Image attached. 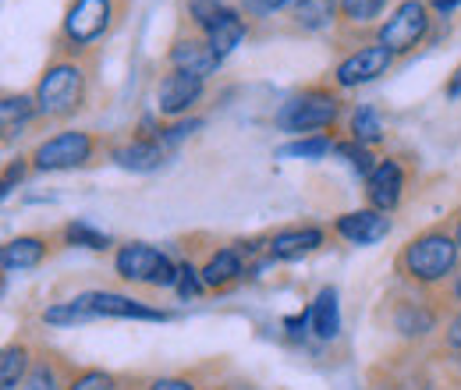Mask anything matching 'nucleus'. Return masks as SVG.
<instances>
[{"mask_svg": "<svg viewBox=\"0 0 461 390\" xmlns=\"http://www.w3.org/2000/svg\"><path fill=\"white\" fill-rule=\"evenodd\" d=\"M96 68L100 54H68L50 50V60L43 64L32 96H36V128H58L89 111L93 89H96Z\"/></svg>", "mask_w": 461, "mask_h": 390, "instance_id": "1", "label": "nucleus"}, {"mask_svg": "<svg viewBox=\"0 0 461 390\" xmlns=\"http://www.w3.org/2000/svg\"><path fill=\"white\" fill-rule=\"evenodd\" d=\"M131 0H68L50 50L68 54H100V47L124 25Z\"/></svg>", "mask_w": 461, "mask_h": 390, "instance_id": "2", "label": "nucleus"}, {"mask_svg": "<svg viewBox=\"0 0 461 390\" xmlns=\"http://www.w3.org/2000/svg\"><path fill=\"white\" fill-rule=\"evenodd\" d=\"M458 259L461 249L455 241L451 223H433L404 241L398 259H394V270L415 287H440V284L455 280Z\"/></svg>", "mask_w": 461, "mask_h": 390, "instance_id": "3", "label": "nucleus"}, {"mask_svg": "<svg viewBox=\"0 0 461 390\" xmlns=\"http://www.w3.org/2000/svg\"><path fill=\"white\" fill-rule=\"evenodd\" d=\"M114 142L104 139L100 132H82V128H64L47 139H40L29 153V164L36 174H64V170H89L104 160H111Z\"/></svg>", "mask_w": 461, "mask_h": 390, "instance_id": "4", "label": "nucleus"}, {"mask_svg": "<svg viewBox=\"0 0 461 390\" xmlns=\"http://www.w3.org/2000/svg\"><path fill=\"white\" fill-rule=\"evenodd\" d=\"M345 111V96L341 89L327 78V82H309L302 86L294 96L281 104V111L274 113V124L288 135H320V132H338V117Z\"/></svg>", "mask_w": 461, "mask_h": 390, "instance_id": "5", "label": "nucleus"}, {"mask_svg": "<svg viewBox=\"0 0 461 390\" xmlns=\"http://www.w3.org/2000/svg\"><path fill=\"white\" fill-rule=\"evenodd\" d=\"M433 22H437V18H433L429 0H402V4L387 14V22H380L376 43L387 47L394 57H411L419 47L429 43Z\"/></svg>", "mask_w": 461, "mask_h": 390, "instance_id": "6", "label": "nucleus"}, {"mask_svg": "<svg viewBox=\"0 0 461 390\" xmlns=\"http://www.w3.org/2000/svg\"><path fill=\"white\" fill-rule=\"evenodd\" d=\"M114 274L124 284L164 291V287L177 284V263L167 252H160V249H153L146 241H128L114 252Z\"/></svg>", "mask_w": 461, "mask_h": 390, "instance_id": "7", "label": "nucleus"}, {"mask_svg": "<svg viewBox=\"0 0 461 390\" xmlns=\"http://www.w3.org/2000/svg\"><path fill=\"white\" fill-rule=\"evenodd\" d=\"M394 60H398V57L391 54L387 47H380V43H362V47L348 50V54L338 60L330 82H334L341 93H345V89H358V86H369V82L384 78V75L394 68Z\"/></svg>", "mask_w": 461, "mask_h": 390, "instance_id": "8", "label": "nucleus"}, {"mask_svg": "<svg viewBox=\"0 0 461 390\" xmlns=\"http://www.w3.org/2000/svg\"><path fill=\"white\" fill-rule=\"evenodd\" d=\"M203 100H206V78H199L192 71H177V68L164 71V78L157 86V113L164 121L192 117Z\"/></svg>", "mask_w": 461, "mask_h": 390, "instance_id": "9", "label": "nucleus"}, {"mask_svg": "<svg viewBox=\"0 0 461 390\" xmlns=\"http://www.w3.org/2000/svg\"><path fill=\"white\" fill-rule=\"evenodd\" d=\"M75 298L89 313V320H149V323L174 320V313L167 309H153V305H146L131 295H117V291H82Z\"/></svg>", "mask_w": 461, "mask_h": 390, "instance_id": "10", "label": "nucleus"}, {"mask_svg": "<svg viewBox=\"0 0 461 390\" xmlns=\"http://www.w3.org/2000/svg\"><path fill=\"white\" fill-rule=\"evenodd\" d=\"M221 57L213 54L210 40L188 25H177L171 47H167V68H177V71H192L199 78H213L221 71Z\"/></svg>", "mask_w": 461, "mask_h": 390, "instance_id": "11", "label": "nucleus"}, {"mask_svg": "<svg viewBox=\"0 0 461 390\" xmlns=\"http://www.w3.org/2000/svg\"><path fill=\"white\" fill-rule=\"evenodd\" d=\"M404 185H408V174L398 157H380L376 170L366 177V206L380 210V213H394L404 199Z\"/></svg>", "mask_w": 461, "mask_h": 390, "instance_id": "12", "label": "nucleus"}, {"mask_svg": "<svg viewBox=\"0 0 461 390\" xmlns=\"http://www.w3.org/2000/svg\"><path fill=\"white\" fill-rule=\"evenodd\" d=\"M341 22V0H302L294 11H288L274 32L281 36H316V32H334Z\"/></svg>", "mask_w": 461, "mask_h": 390, "instance_id": "13", "label": "nucleus"}, {"mask_svg": "<svg viewBox=\"0 0 461 390\" xmlns=\"http://www.w3.org/2000/svg\"><path fill=\"white\" fill-rule=\"evenodd\" d=\"M54 238L58 234H43V231H29V234L11 238L0 249V270L4 274H29V270L43 267L54 252Z\"/></svg>", "mask_w": 461, "mask_h": 390, "instance_id": "14", "label": "nucleus"}, {"mask_svg": "<svg viewBox=\"0 0 461 390\" xmlns=\"http://www.w3.org/2000/svg\"><path fill=\"white\" fill-rule=\"evenodd\" d=\"M391 227H394V223H391L387 213H380V210H373V206H362V210H348V213H341V217L334 221V234L345 238L348 245L366 249V245L384 241V238L391 234Z\"/></svg>", "mask_w": 461, "mask_h": 390, "instance_id": "15", "label": "nucleus"}, {"mask_svg": "<svg viewBox=\"0 0 461 390\" xmlns=\"http://www.w3.org/2000/svg\"><path fill=\"white\" fill-rule=\"evenodd\" d=\"M323 241H327V234L320 227H285L267 238V256H274L277 263H294V259L312 256Z\"/></svg>", "mask_w": 461, "mask_h": 390, "instance_id": "16", "label": "nucleus"}, {"mask_svg": "<svg viewBox=\"0 0 461 390\" xmlns=\"http://www.w3.org/2000/svg\"><path fill=\"white\" fill-rule=\"evenodd\" d=\"M437 309L429 305V302H422V298H404L394 305V313H391V327H394V334L404 337V340H422V337H429L437 331Z\"/></svg>", "mask_w": 461, "mask_h": 390, "instance_id": "17", "label": "nucleus"}, {"mask_svg": "<svg viewBox=\"0 0 461 390\" xmlns=\"http://www.w3.org/2000/svg\"><path fill=\"white\" fill-rule=\"evenodd\" d=\"M199 274H203V284H206L210 291H228V287H234L238 280L249 274V259L241 256L238 245H224V249H217V252L199 267Z\"/></svg>", "mask_w": 461, "mask_h": 390, "instance_id": "18", "label": "nucleus"}, {"mask_svg": "<svg viewBox=\"0 0 461 390\" xmlns=\"http://www.w3.org/2000/svg\"><path fill=\"white\" fill-rule=\"evenodd\" d=\"M121 170H135V174H149L167 160V150L160 139H146V135H131V142H121L111 153Z\"/></svg>", "mask_w": 461, "mask_h": 390, "instance_id": "19", "label": "nucleus"}, {"mask_svg": "<svg viewBox=\"0 0 461 390\" xmlns=\"http://www.w3.org/2000/svg\"><path fill=\"white\" fill-rule=\"evenodd\" d=\"M36 96L29 93H4L0 100V128H4V146L14 142V135H25V128H36Z\"/></svg>", "mask_w": 461, "mask_h": 390, "instance_id": "20", "label": "nucleus"}, {"mask_svg": "<svg viewBox=\"0 0 461 390\" xmlns=\"http://www.w3.org/2000/svg\"><path fill=\"white\" fill-rule=\"evenodd\" d=\"M249 36H252V29H249V22L241 18V11H238V7H230L228 14H224L210 32H206V40H210L213 54L221 57V60H228V57L234 54Z\"/></svg>", "mask_w": 461, "mask_h": 390, "instance_id": "21", "label": "nucleus"}, {"mask_svg": "<svg viewBox=\"0 0 461 390\" xmlns=\"http://www.w3.org/2000/svg\"><path fill=\"white\" fill-rule=\"evenodd\" d=\"M312 316V334L320 340H338L341 337V305H338V287H320V295L309 305Z\"/></svg>", "mask_w": 461, "mask_h": 390, "instance_id": "22", "label": "nucleus"}, {"mask_svg": "<svg viewBox=\"0 0 461 390\" xmlns=\"http://www.w3.org/2000/svg\"><path fill=\"white\" fill-rule=\"evenodd\" d=\"M234 4L228 0H177V25H188V29H195V32H210L224 14H228Z\"/></svg>", "mask_w": 461, "mask_h": 390, "instance_id": "23", "label": "nucleus"}, {"mask_svg": "<svg viewBox=\"0 0 461 390\" xmlns=\"http://www.w3.org/2000/svg\"><path fill=\"white\" fill-rule=\"evenodd\" d=\"M32 362H36L32 348L25 340H11L4 348V355H0V390H22Z\"/></svg>", "mask_w": 461, "mask_h": 390, "instance_id": "24", "label": "nucleus"}, {"mask_svg": "<svg viewBox=\"0 0 461 390\" xmlns=\"http://www.w3.org/2000/svg\"><path fill=\"white\" fill-rule=\"evenodd\" d=\"M338 146V132H320V135H302V139H291L277 150L281 160H323L330 157Z\"/></svg>", "mask_w": 461, "mask_h": 390, "instance_id": "25", "label": "nucleus"}, {"mask_svg": "<svg viewBox=\"0 0 461 390\" xmlns=\"http://www.w3.org/2000/svg\"><path fill=\"white\" fill-rule=\"evenodd\" d=\"M348 139H355V142H362V146H380L384 139H387V132H384V117L376 107H369V104H362V107H355L351 111V121H348Z\"/></svg>", "mask_w": 461, "mask_h": 390, "instance_id": "26", "label": "nucleus"}, {"mask_svg": "<svg viewBox=\"0 0 461 390\" xmlns=\"http://www.w3.org/2000/svg\"><path fill=\"white\" fill-rule=\"evenodd\" d=\"M22 390H68V380L60 376V358H54V355H36V362H32V369H29Z\"/></svg>", "mask_w": 461, "mask_h": 390, "instance_id": "27", "label": "nucleus"}, {"mask_svg": "<svg viewBox=\"0 0 461 390\" xmlns=\"http://www.w3.org/2000/svg\"><path fill=\"white\" fill-rule=\"evenodd\" d=\"M58 234L60 245H78V249H89V252H107L111 249V238L86 221H68Z\"/></svg>", "mask_w": 461, "mask_h": 390, "instance_id": "28", "label": "nucleus"}, {"mask_svg": "<svg viewBox=\"0 0 461 390\" xmlns=\"http://www.w3.org/2000/svg\"><path fill=\"white\" fill-rule=\"evenodd\" d=\"M334 153H338V157H345L348 164H351V170H358L362 177H369V174L376 170V164H380V157H376V153H373L369 146L355 142V139H338Z\"/></svg>", "mask_w": 461, "mask_h": 390, "instance_id": "29", "label": "nucleus"}, {"mask_svg": "<svg viewBox=\"0 0 461 390\" xmlns=\"http://www.w3.org/2000/svg\"><path fill=\"white\" fill-rule=\"evenodd\" d=\"M43 323L47 327H75V323H89V313L78 305V298H68V302H54L43 309Z\"/></svg>", "mask_w": 461, "mask_h": 390, "instance_id": "30", "label": "nucleus"}, {"mask_svg": "<svg viewBox=\"0 0 461 390\" xmlns=\"http://www.w3.org/2000/svg\"><path fill=\"white\" fill-rule=\"evenodd\" d=\"M121 380L107 369H75L68 376V390H117Z\"/></svg>", "mask_w": 461, "mask_h": 390, "instance_id": "31", "label": "nucleus"}, {"mask_svg": "<svg viewBox=\"0 0 461 390\" xmlns=\"http://www.w3.org/2000/svg\"><path fill=\"white\" fill-rule=\"evenodd\" d=\"M203 128V117L199 113H192V117H177V121H164V128H160V142H164V150L171 153L177 150L192 132H199Z\"/></svg>", "mask_w": 461, "mask_h": 390, "instance_id": "32", "label": "nucleus"}, {"mask_svg": "<svg viewBox=\"0 0 461 390\" xmlns=\"http://www.w3.org/2000/svg\"><path fill=\"white\" fill-rule=\"evenodd\" d=\"M177 298L181 302H195L203 291H206V284H203V274H199V267L192 263V259H185V263H177Z\"/></svg>", "mask_w": 461, "mask_h": 390, "instance_id": "33", "label": "nucleus"}, {"mask_svg": "<svg viewBox=\"0 0 461 390\" xmlns=\"http://www.w3.org/2000/svg\"><path fill=\"white\" fill-rule=\"evenodd\" d=\"M32 170V164H29V157H14V160H7L4 164V181H0V195L7 199L11 192H14V185H22L25 181V174Z\"/></svg>", "mask_w": 461, "mask_h": 390, "instance_id": "34", "label": "nucleus"}, {"mask_svg": "<svg viewBox=\"0 0 461 390\" xmlns=\"http://www.w3.org/2000/svg\"><path fill=\"white\" fill-rule=\"evenodd\" d=\"M142 390H195V376H188V373H181V376H157Z\"/></svg>", "mask_w": 461, "mask_h": 390, "instance_id": "35", "label": "nucleus"}, {"mask_svg": "<svg viewBox=\"0 0 461 390\" xmlns=\"http://www.w3.org/2000/svg\"><path fill=\"white\" fill-rule=\"evenodd\" d=\"M444 344H447L451 351H461V309H455V316H451L447 327H444Z\"/></svg>", "mask_w": 461, "mask_h": 390, "instance_id": "36", "label": "nucleus"}, {"mask_svg": "<svg viewBox=\"0 0 461 390\" xmlns=\"http://www.w3.org/2000/svg\"><path fill=\"white\" fill-rule=\"evenodd\" d=\"M305 327H312V316H309V309L305 313H298V316H288L285 320V331H288V337H305Z\"/></svg>", "mask_w": 461, "mask_h": 390, "instance_id": "37", "label": "nucleus"}, {"mask_svg": "<svg viewBox=\"0 0 461 390\" xmlns=\"http://www.w3.org/2000/svg\"><path fill=\"white\" fill-rule=\"evenodd\" d=\"M267 4V11H270V18H285L288 11H294L302 0H263Z\"/></svg>", "mask_w": 461, "mask_h": 390, "instance_id": "38", "label": "nucleus"}, {"mask_svg": "<svg viewBox=\"0 0 461 390\" xmlns=\"http://www.w3.org/2000/svg\"><path fill=\"white\" fill-rule=\"evenodd\" d=\"M444 93H447V100H458L461 96V64L455 68V75L447 78V86H444Z\"/></svg>", "mask_w": 461, "mask_h": 390, "instance_id": "39", "label": "nucleus"}, {"mask_svg": "<svg viewBox=\"0 0 461 390\" xmlns=\"http://www.w3.org/2000/svg\"><path fill=\"white\" fill-rule=\"evenodd\" d=\"M429 7H433V14H451L455 7H461V0H429Z\"/></svg>", "mask_w": 461, "mask_h": 390, "instance_id": "40", "label": "nucleus"}, {"mask_svg": "<svg viewBox=\"0 0 461 390\" xmlns=\"http://www.w3.org/2000/svg\"><path fill=\"white\" fill-rule=\"evenodd\" d=\"M447 295L455 298V305H458V309H461V270H458V274H455V280L447 284Z\"/></svg>", "mask_w": 461, "mask_h": 390, "instance_id": "41", "label": "nucleus"}, {"mask_svg": "<svg viewBox=\"0 0 461 390\" xmlns=\"http://www.w3.org/2000/svg\"><path fill=\"white\" fill-rule=\"evenodd\" d=\"M451 231H455V241H458V249H461V210L455 213V221H451Z\"/></svg>", "mask_w": 461, "mask_h": 390, "instance_id": "42", "label": "nucleus"}, {"mask_svg": "<svg viewBox=\"0 0 461 390\" xmlns=\"http://www.w3.org/2000/svg\"><path fill=\"white\" fill-rule=\"evenodd\" d=\"M426 390H437V387H426Z\"/></svg>", "mask_w": 461, "mask_h": 390, "instance_id": "43", "label": "nucleus"}]
</instances>
